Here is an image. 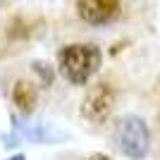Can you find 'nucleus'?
<instances>
[{
	"label": "nucleus",
	"instance_id": "6e6552de",
	"mask_svg": "<svg viewBox=\"0 0 160 160\" xmlns=\"http://www.w3.org/2000/svg\"><path fill=\"white\" fill-rule=\"evenodd\" d=\"M86 160H112L110 155H105V153H91Z\"/></svg>",
	"mask_w": 160,
	"mask_h": 160
},
{
	"label": "nucleus",
	"instance_id": "f03ea898",
	"mask_svg": "<svg viewBox=\"0 0 160 160\" xmlns=\"http://www.w3.org/2000/svg\"><path fill=\"white\" fill-rule=\"evenodd\" d=\"M115 141L124 158L143 160L151 148V132L146 120L139 115H124L115 127Z\"/></svg>",
	"mask_w": 160,
	"mask_h": 160
},
{
	"label": "nucleus",
	"instance_id": "39448f33",
	"mask_svg": "<svg viewBox=\"0 0 160 160\" xmlns=\"http://www.w3.org/2000/svg\"><path fill=\"white\" fill-rule=\"evenodd\" d=\"M36 100H38V93H36V86L29 84V81H17L12 86V103L19 112H33L36 108Z\"/></svg>",
	"mask_w": 160,
	"mask_h": 160
},
{
	"label": "nucleus",
	"instance_id": "1a4fd4ad",
	"mask_svg": "<svg viewBox=\"0 0 160 160\" xmlns=\"http://www.w3.org/2000/svg\"><path fill=\"white\" fill-rule=\"evenodd\" d=\"M10 160H27V158H24V155L19 153V155H12V158H10Z\"/></svg>",
	"mask_w": 160,
	"mask_h": 160
},
{
	"label": "nucleus",
	"instance_id": "f257e3e1",
	"mask_svg": "<svg viewBox=\"0 0 160 160\" xmlns=\"http://www.w3.org/2000/svg\"><path fill=\"white\" fill-rule=\"evenodd\" d=\"M103 53L96 43H69L58 53V69L69 84L84 86L100 69Z\"/></svg>",
	"mask_w": 160,
	"mask_h": 160
},
{
	"label": "nucleus",
	"instance_id": "7ed1b4c3",
	"mask_svg": "<svg viewBox=\"0 0 160 160\" xmlns=\"http://www.w3.org/2000/svg\"><path fill=\"white\" fill-rule=\"evenodd\" d=\"M115 88L108 84V81H100L96 86L88 88V93L84 96L81 100V115L86 117L88 122L93 124H100L105 122L110 115H112V108H115Z\"/></svg>",
	"mask_w": 160,
	"mask_h": 160
},
{
	"label": "nucleus",
	"instance_id": "20e7f679",
	"mask_svg": "<svg viewBox=\"0 0 160 160\" xmlns=\"http://www.w3.org/2000/svg\"><path fill=\"white\" fill-rule=\"evenodd\" d=\"M77 14L91 27H100V24H108L120 17L122 2H117V0H79Z\"/></svg>",
	"mask_w": 160,
	"mask_h": 160
},
{
	"label": "nucleus",
	"instance_id": "423d86ee",
	"mask_svg": "<svg viewBox=\"0 0 160 160\" xmlns=\"http://www.w3.org/2000/svg\"><path fill=\"white\" fill-rule=\"evenodd\" d=\"M36 29H38V22L36 19L27 17V14H14L12 19L7 22L5 33H7V38H12V41H24L29 36H33Z\"/></svg>",
	"mask_w": 160,
	"mask_h": 160
},
{
	"label": "nucleus",
	"instance_id": "0eeeda50",
	"mask_svg": "<svg viewBox=\"0 0 160 160\" xmlns=\"http://www.w3.org/2000/svg\"><path fill=\"white\" fill-rule=\"evenodd\" d=\"M31 67H33V72H36V74L43 77V84L50 86V81H53V67L48 65V62H33Z\"/></svg>",
	"mask_w": 160,
	"mask_h": 160
}]
</instances>
